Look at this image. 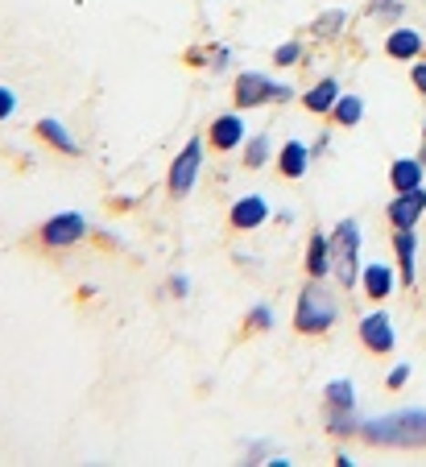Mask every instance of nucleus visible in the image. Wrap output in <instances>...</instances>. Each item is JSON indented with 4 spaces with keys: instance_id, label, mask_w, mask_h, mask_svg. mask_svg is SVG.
<instances>
[{
    "instance_id": "1",
    "label": "nucleus",
    "mask_w": 426,
    "mask_h": 467,
    "mask_svg": "<svg viewBox=\"0 0 426 467\" xmlns=\"http://www.w3.org/2000/svg\"><path fill=\"white\" fill-rule=\"evenodd\" d=\"M344 315H348L344 290H339L336 282H315V277H307L302 290H298V298H294L290 327L307 339H323L344 323Z\"/></svg>"
},
{
    "instance_id": "2",
    "label": "nucleus",
    "mask_w": 426,
    "mask_h": 467,
    "mask_svg": "<svg viewBox=\"0 0 426 467\" xmlns=\"http://www.w3.org/2000/svg\"><path fill=\"white\" fill-rule=\"evenodd\" d=\"M360 442L377 451H426V406H401L364 418Z\"/></svg>"
},
{
    "instance_id": "3",
    "label": "nucleus",
    "mask_w": 426,
    "mask_h": 467,
    "mask_svg": "<svg viewBox=\"0 0 426 467\" xmlns=\"http://www.w3.org/2000/svg\"><path fill=\"white\" fill-rule=\"evenodd\" d=\"M327 236H331V282H336L344 294H356V285H360V265H364L360 220H356V215H344Z\"/></svg>"
},
{
    "instance_id": "4",
    "label": "nucleus",
    "mask_w": 426,
    "mask_h": 467,
    "mask_svg": "<svg viewBox=\"0 0 426 467\" xmlns=\"http://www.w3.org/2000/svg\"><path fill=\"white\" fill-rule=\"evenodd\" d=\"M203 166H207V137H187V145L166 166V191L174 199H191L199 178H203Z\"/></svg>"
},
{
    "instance_id": "5",
    "label": "nucleus",
    "mask_w": 426,
    "mask_h": 467,
    "mask_svg": "<svg viewBox=\"0 0 426 467\" xmlns=\"http://www.w3.org/2000/svg\"><path fill=\"white\" fill-rule=\"evenodd\" d=\"M356 339L369 356L398 352V327H393V315L385 310V302H369V310L356 318Z\"/></svg>"
},
{
    "instance_id": "6",
    "label": "nucleus",
    "mask_w": 426,
    "mask_h": 467,
    "mask_svg": "<svg viewBox=\"0 0 426 467\" xmlns=\"http://www.w3.org/2000/svg\"><path fill=\"white\" fill-rule=\"evenodd\" d=\"M91 223L83 212H58L50 215V220H42V228H37V244L50 248V253H67V248L83 244V240L91 236Z\"/></svg>"
},
{
    "instance_id": "7",
    "label": "nucleus",
    "mask_w": 426,
    "mask_h": 467,
    "mask_svg": "<svg viewBox=\"0 0 426 467\" xmlns=\"http://www.w3.org/2000/svg\"><path fill=\"white\" fill-rule=\"evenodd\" d=\"M244 116L249 112H240V108L212 116V124H207V150L220 153V158L240 153V145L249 141V120H244Z\"/></svg>"
},
{
    "instance_id": "8",
    "label": "nucleus",
    "mask_w": 426,
    "mask_h": 467,
    "mask_svg": "<svg viewBox=\"0 0 426 467\" xmlns=\"http://www.w3.org/2000/svg\"><path fill=\"white\" fill-rule=\"evenodd\" d=\"M269 220H274V203H269L265 194H257V191L236 194V199L228 203V228L240 232V236H253V232H261Z\"/></svg>"
},
{
    "instance_id": "9",
    "label": "nucleus",
    "mask_w": 426,
    "mask_h": 467,
    "mask_svg": "<svg viewBox=\"0 0 426 467\" xmlns=\"http://www.w3.org/2000/svg\"><path fill=\"white\" fill-rule=\"evenodd\" d=\"M274 91H277V79L265 71H236L232 79V104L240 112H257V108H269L274 104Z\"/></svg>"
},
{
    "instance_id": "10",
    "label": "nucleus",
    "mask_w": 426,
    "mask_h": 467,
    "mask_svg": "<svg viewBox=\"0 0 426 467\" xmlns=\"http://www.w3.org/2000/svg\"><path fill=\"white\" fill-rule=\"evenodd\" d=\"M381 54L390 62H418V58H426V29H418V26H410V21H398V26H390L385 29V37H381Z\"/></svg>"
},
{
    "instance_id": "11",
    "label": "nucleus",
    "mask_w": 426,
    "mask_h": 467,
    "mask_svg": "<svg viewBox=\"0 0 426 467\" xmlns=\"http://www.w3.org/2000/svg\"><path fill=\"white\" fill-rule=\"evenodd\" d=\"M390 248H393V269H398V282L406 285L410 294L418 290V228H393L390 232Z\"/></svg>"
},
{
    "instance_id": "12",
    "label": "nucleus",
    "mask_w": 426,
    "mask_h": 467,
    "mask_svg": "<svg viewBox=\"0 0 426 467\" xmlns=\"http://www.w3.org/2000/svg\"><path fill=\"white\" fill-rule=\"evenodd\" d=\"M398 269L385 261H364L360 265V285H356V294H360L364 302H390L393 294H398Z\"/></svg>"
},
{
    "instance_id": "13",
    "label": "nucleus",
    "mask_w": 426,
    "mask_h": 467,
    "mask_svg": "<svg viewBox=\"0 0 426 467\" xmlns=\"http://www.w3.org/2000/svg\"><path fill=\"white\" fill-rule=\"evenodd\" d=\"M311 166H315L311 141H302V137H290V141L277 145V158H274L277 178H286V182H302V178L311 174Z\"/></svg>"
},
{
    "instance_id": "14",
    "label": "nucleus",
    "mask_w": 426,
    "mask_h": 467,
    "mask_svg": "<svg viewBox=\"0 0 426 467\" xmlns=\"http://www.w3.org/2000/svg\"><path fill=\"white\" fill-rule=\"evenodd\" d=\"M422 220H426V186L401 191L385 203V223H390V228H418Z\"/></svg>"
},
{
    "instance_id": "15",
    "label": "nucleus",
    "mask_w": 426,
    "mask_h": 467,
    "mask_svg": "<svg viewBox=\"0 0 426 467\" xmlns=\"http://www.w3.org/2000/svg\"><path fill=\"white\" fill-rule=\"evenodd\" d=\"M339 96H344V83H339V75H319L315 83H307V91H302L298 99H302V108H307V116H319V120H327Z\"/></svg>"
},
{
    "instance_id": "16",
    "label": "nucleus",
    "mask_w": 426,
    "mask_h": 467,
    "mask_svg": "<svg viewBox=\"0 0 426 467\" xmlns=\"http://www.w3.org/2000/svg\"><path fill=\"white\" fill-rule=\"evenodd\" d=\"M302 274L315 282H331V236L323 228L307 232V248H302Z\"/></svg>"
},
{
    "instance_id": "17",
    "label": "nucleus",
    "mask_w": 426,
    "mask_h": 467,
    "mask_svg": "<svg viewBox=\"0 0 426 467\" xmlns=\"http://www.w3.org/2000/svg\"><path fill=\"white\" fill-rule=\"evenodd\" d=\"M34 132H37V141L42 145H50L54 153H63V158H79L83 153V145H79V137H75L71 129H67L58 116H42V120L34 124Z\"/></svg>"
},
{
    "instance_id": "18",
    "label": "nucleus",
    "mask_w": 426,
    "mask_h": 467,
    "mask_svg": "<svg viewBox=\"0 0 426 467\" xmlns=\"http://www.w3.org/2000/svg\"><path fill=\"white\" fill-rule=\"evenodd\" d=\"M348 29H352V13L348 9H323L315 13V21L307 26V34H311V42L319 46H336L348 37Z\"/></svg>"
},
{
    "instance_id": "19",
    "label": "nucleus",
    "mask_w": 426,
    "mask_h": 467,
    "mask_svg": "<svg viewBox=\"0 0 426 467\" xmlns=\"http://www.w3.org/2000/svg\"><path fill=\"white\" fill-rule=\"evenodd\" d=\"M414 186H426V153H401L390 161V191L401 194Z\"/></svg>"
},
{
    "instance_id": "20",
    "label": "nucleus",
    "mask_w": 426,
    "mask_h": 467,
    "mask_svg": "<svg viewBox=\"0 0 426 467\" xmlns=\"http://www.w3.org/2000/svg\"><path fill=\"white\" fill-rule=\"evenodd\" d=\"M274 158H277V150H274V132L269 129L249 132V141L240 145V166L244 170H265Z\"/></svg>"
},
{
    "instance_id": "21",
    "label": "nucleus",
    "mask_w": 426,
    "mask_h": 467,
    "mask_svg": "<svg viewBox=\"0 0 426 467\" xmlns=\"http://www.w3.org/2000/svg\"><path fill=\"white\" fill-rule=\"evenodd\" d=\"M360 410H331L323 406V431L331 434L336 442H348V439H360Z\"/></svg>"
},
{
    "instance_id": "22",
    "label": "nucleus",
    "mask_w": 426,
    "mask_h": 467,
    "mask_svg": "<svg viewBox=\"0 0 426 467\" xmlns=\"http://www.w3.org/2000/svg\"><path fill=\"white\" fill-rule=\"evenodd\" d=\"M364 116H369V104H364V96H356V91H344V96L336 99V108H331L327 120L336 124V129H360Z\"/></svg>"
},
{
    "instance_id": "23",
    "label": "nucleus",
    "mask_w": 426,
    "mask_h": 467,
    "mask_svg": "<svg viewBox=\"0 0 426 467\" xmlns=\"http://www.w3.org/2000/svg\"><path fill=\"white\" fill-rule=\"evenodd\" d=\"M277 71H294V67H307L311 62V46L302 42V37H286V42L274 46V58H269Z\"/></svg>"
},
{
    "instance_id": "24",
    "label": "nucleus",
    "mask_w": 426,
    "mask_h": 467,
    "mask_svg": "<svg viewBox=\"0 0 426 467\" xmlns=\"http://www.w3.org/2000/svg\"><path fill=\"white\" fill-rule=\"evenodd\" d=\"M323 406L331 410H356V380L352 377H331L323 385Z\"/></svg>"
},
{
    "instance_id": "25",
    "label": "nucleus",
    "mask_w": 426,
    "mask_h": 467,
    "mask_svg": "<svg viewBox=\"0 0 426 467\" xmlns=\"http://www.w3.org/2000/svg\"><path fill=\"white\" fill-rule=\"evenodd\" d=\"M406 5L410 0H364V17L377 26H398L406 21Z\"/></svg>"
},
{
    "instance_id": "26",
    "label": "nucleus",
    "mask_w": 426,
    "mask_h": 467,
    "mask_svg": "<svg viewBox=\"0 0 426 467\" xmlns=\"http://www.w3.org/2000/svg\"><path fill=\"white\" fill-rule=\"evenodd\" d=\"M274 327H277V310L269 306V302H253L249 315H244V331H249V336H265Z\"/></svg>"
},
{
    "instance_id": "27",
    "label": "nucleus",
    "mask_w": 426,
    "mask_h": 467,
    "mask_svg": "<svg viewBox=\"0 0 426 467\" xmlns=\"http://www.w3.org/2000/svg\"><path fill=\"white\" fill-rule=\"evenodd\" d=\"M410 380H414V364L410 360H393V368L385 372V389H390V393H401Z\"/></svg>"
},
{
    "instance_id": "28",
    "label": "nucleus",
    "mask_w": 426,
    "mask_h": 467,
    "mask_svg": "<svg viewBox=\"0 0 426 467\" xmlns=\"http://www.w3.org/2000/svg\"><path fill=\"white\" fill-rule=\"evenodd\" d=\"M207 71L212 75L232 71V46H212V50H207Z\"/></svg>"
},
{
    "instance_id": "29",
    "label": "nucleus",
    "mask_w": 426,
    "mask_h": 467,
    "mask_svg": "<svg viewBox=\"0 0 426 467\" xmlns=\"http://www.w3.org/2000/svg\"><path fill=\"white\" fill-rule=\"evenodd\" d=\"M161 290H166V298H178V302H182V298H191V277H187V274H170Z\"/></svg>"
},
{
    "instance_id": "30",
    "label": "nucleus",
    "mask_w": 426,
    "mask_h": 467,
    "mask_svg": "<svg viewBox=\"0 0 426 467\" xmlns=\"http://www.w3.org/2000/svg\"><path fill=\"white\" fill-rule=\"evenodd\" d=\"M17 116V91L0 83V124H9Z\"/></svg>"
},
{
    "instance_id": "31",
    "label": "nucleus",
    "mask_w": 426,
    "mask_h": 467,
    "mask_svg": "<svg viewBox=\"0 0 426 467\" xmlns=\"http://www.w3.org/2000/svg\"><path fill=\"white\" fill-rule=\"evenodd\" d=\"M274 455V442H249V447H244V459H240V463H265V459Z\"/></svg>"
},
{
    "instance_id": "32",
    "label": "nucleus",
    "mask_w": 426,
    "mask_h": 467,
    "mask_svg": "<svg viewBox=\"0 0 426 467\" xmlns=\"http://www.w3.org/2000/svg\"><path fill=\"white\" fill-rule=\"evenodd\" d=\"M410 88L418 91V96L426 99V58H418V62H410Z\"/></svg>"
},
{
    "instance_id": "33",
    "label": "nucleus",
    "mask_w": 426,
    "mask_h": 467,
    "mask_svg": "<svg viewBox=\"0 0 426 467\" xmlns=\"http://www.w3.org/2000/svg\"><path fill=\"white\" fill-rule=\"evenodd\" d=\"M331 137H336V124H331V129H319V132H315V141H311L315 158H323V153L331 150Z\"/></svg>"
},
{
    "instance_id": "34",
    "label": "nucleus",
    "mask_w": 426,
    "mask_h": 467,
    "mask_svg": "<svg viewBox=\"0 0 426 467\" xmlns=\"http://www.w3.org/2000/svg\"><path fill=\"white\" fill-rule=\"evenodd\" d=\"M336 467H356L352 451H344V447H339V451H336Z\"/></svg>"
},
{
    "instance_id": "35",
    "label": "nucleus",
    "mask_w": 426,
    "mask_h": 467,
    "mask_svg": "<svg viewBox=\"0 0 426 467\" xmlns=\"http://www.w3.org/2000/svg\"><path fill=\"white\" fill-rule=\"evenodd\" d=\"M274 220H277V223H294L298 215H294V207H282V212H274Z\"/></svg>"
},
{
    "instance_id": "36",
    "label": "nucleus",
    "mask_w": 426,
    "mask_h": 467,
    "mask_svg": "<svg viewBox=\"0 0 426 467\" xmlns=\"http://www.w3.org/2000/svg\"><path fill=\"white\" fill-rule=\"evenodd\" d=\"M265 463H269V467H290V463H294V459H286V455H277V451H274V455H269V459H265Z\"/></svg>"
},
{
    "instance_id": "37",
    "label": "nucleus",
    "mask_w": 426,
    "mask_h": 467,
    "mask_svg": "<svg viewBox=\"0 0 426 467\" xmlns=\"http://www.w3.org/2000/svg\"><path fill=\"white\" fill-rule=\"evenodd\" d=\"M422 153H426V120H422Z\"/></svg>"
}]
</instances>
